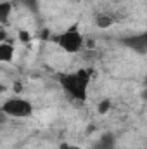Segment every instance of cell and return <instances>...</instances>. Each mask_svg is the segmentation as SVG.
Wrapping results in <instances>:
<instances>
[{"instance_id": "6da1fadb", "label": "cell", "mask_w": 147, "mask_h": 149, "mask_svg": "<svg viewBox=\"0 0 147 149\" xmlns=\"http://www.w3.org/2000/svg\"><path fill=\"white\" fill-rule=\"evenodd\" d=\"M90 73H92V71L80 70V71H76V73L64 74V76L61 78V83H62V87L73 95L74 99L85 101V99H87V85H88V80H90Z\"/></svg>"}, {"instance_id": "7a4b0ae2", "label": "cell", "mask_w": 147, "mask_h": 149, "mask_svg": "<svg viewBox=\"0 0 147 149\" xmlns=\"http://www.w3.org/2000/svg\"><path fill=\"white\" fill-rule=\"evenodd\" d=\"M33 111L31 104L26 99H9L3 106H2V113H5L7 116H17V118H24L30 116Z\"/></svg>"}, {"instance_id": "3957f363", "label": "cell", "mask_w": 147, "mask_h": 149, "mask_svg": "<svg viewBox=\"0 0 147 149\" xmlns=\"http://www.w3.org/2000/svg\"><path fill=\"white\" fill-rule=\"evenodd\" d=\"M55 40H57V43L66 52H78L81 49V45H83V38H81V35H80V31H78L76 26L71 28V30H68L66 33L59 35Z\"/></svg>"}, {"instance_id": "277c9868", "label": "cell", "mask_w": 147, "mask_h": 149, "mask_svg": "<svg viewBox=\"0 0 147 149\" xmlns=\"http://www.w3.org/2000/svg\"><path fill=\"white\" fill-rule=\"evenodd\" d=\"M126 45H130L132 49H135V50H139L140 54H144L146 52V42L147 38L146 35H139V37H132V38H126V40H123Z\"/></svg>"}, {"instance_id": "5b68a950", "label": "cell", "mask_w": 147, "mask_h": 149, "mask_svg": "<svg viewBox=\"0 0 147 149\" xmlns=\"http://www.w3.org/2000/svg\"><path fill=\"white\" fill-rule=\"evenodd\" d=\"M14 47L9 43H0V61H12Z\"/></svg>"}, {"instance_id": "8992f818", "label": "cell", "mask_w": 147, "mask_h": 149, "mask_svg": "<svg viewBox=\"0 0 147 149\" xmlns=\"http://www.w3.org/2000/svg\"><path fill=\"white\" fill-rule=\"evenodd\" d=\"M97 149H114V137L111 134H104L97 142Z\"/></svg>"}, {"instance_id": "52a82bcc", "label": "cell", "mask_w": 147, "mask_h": 149, "mask_svg": "<svg viewBox=\"0 0 147 149\" xmlns=\"http://www.w3.org/2000/svg\"><path fill=\"white\" fill-rule=\"evenodd\" d=\"M10 10H12V5H10L9 2H0V23H2V24L7 23Z\"/></svg>"}, {"instance_id": "ba28073f", "label": "cell", "mask_w": 147, "mask_h": 149, "mask_svg": "<svg viewBox=\"0 0 147 149\" xmlns=\"http://www.w3.org/2000/svg\"><path fill=\"white\" fill-rule=\"evenodd\" d=\"M112 23H114V19L111 17L109 14H99V16H97V26L102 28V30H104V28H109Z\"/></svg>"}, {"instance_id": "9c48e42d", "label": "cell", "mask_w": 147, "mask_h": 149, "mask_svg": "<svg viewBox=\"0 0 147 149\" xmlns=\"http://www.w3.org/2000/svg\"><path fill=\"white\" fill-rule=\"evenodd\" d=\"M109 109H111V101H109V99H104V101H101V102H99V108H97L99 114H106Z\"/></svg>"}, {"instance_id": "30bf717a", "label": "cell", "mask_w": 147, "mask_h": 149, "mask_svg": "<svg viewBox=\"0 0 147 149\" xmlns=\"http://www.w3.org/2000/svg\"><path fill=\"white\" fill-rule=\"evenodd\" d=\"M19 40L21 42H30V33L28 31H19Z\"/></svg>"}, {"instance_id": "8fae6325", "label": "cell", "mask_w": 147, "mask_h": 149, "mask_svg": "<svg viewBox=\"0 0 147 149\" xmlns=\"http://www.w3.org/2000/svg\"><path fill=\"white\" fill-rule=\"evenodd\" d=\"M14 90H16V92H21V90H23V88H21V83H19V81H17V83L14 85Z\"/></svg>"}, {"instance_id": "7c38bea8", "label": "cell", "mask_w": 147, "mask_h": 149, "mask_svg": "<svg viewBox=\"0 0 147 149\" xmlns=\"http://www.w3.org/2000/svg\"><path fill=\"white\" fill-rule=\"evenodd\" d=\"M5 118H7V114L0 111V123H3V121H5Z\"/></svg>"}, {"instance_id": "4fadbf2b", "label": "cell", "mask_w": 147, "mask_h": 149, "mask_svg": "<svg viewBox=\"0 0 147 149\" xmlns=\"http://www.w3.org/2000/svg\"><path fill=\"white\" fill-rule=\"evenodd\" d=\"M3 38H5V33H3V30L0 28V40H3Z\"/></svg>"}, {"instance_id": "5bb4252c", "label": "cell", "mask_w": 147, "mask_h": 149, "mask_svg": "<svg viewBox=\"0 0 147 149\" xmlns=\"http://www.w3.org/2000/svg\"><path fill=\"white\" fill-rule=\"evenodd\" d=\"M94 130H95V127H94V125H92V127H88V130H87V132H88V134H92V132H94Z\"/></svg>"}, {"instance_id": "9a60e30c", "label": "cell", "mask_w": 147, "mask_h": 149, "mask_svg": "<svg viewBox=\"0 0 147 149\" xmlns=\"http://www.w3.org/2000/svg\"><path fill=\"white\" fill-rule=\"evenodd\" d=\"M3 92H5V87H3V85H0V94H3Z\"/></svg>"}, {"instance_id": "2e32d148", "label": "cell", "mask_w": 147, "mask_h": 149, "mask_svg": "<svg viewBox=\"0 0 147 149\" xmlns=\"http://www.w3.org/2000/svg\"><path fill=\"white\" fill-rule=\"evenodd\" d=\"M61 149H69V146H68V144H62V146H61Z\"/></svg>"}]
</instances>
